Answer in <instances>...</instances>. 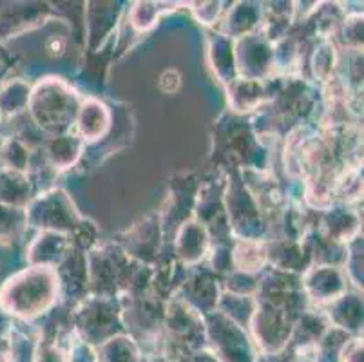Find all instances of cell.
Wrapping results in <instances>:
<instances>
[{"mask_svg":"<svg viewBox=\"0 0 364 362\" xmlns=\"http://www.w3.org/2000/svg\"><path fill=\"white\" fill-rule=\"evenodd\" d=\"M64 48H65V44H64V40L60 38V36H51V38L48 40V42H46V49H48L49 53H51V55H60L62 51H64Z\"/></svg>","mask_w":364,"mask_h":362,"instance_id":"7a4b0ae2","label":"cell"},{"mask_svg":"<svg viewBox=\"0 0 364 362\" xmlns=\"http://www.w3.org/2000/svg\"><path fill=\"white\" fill-rule=\"evenodd\" d=\"M180 82L181 78L180 75H178V71H174V69H167V71L160 76V82H158V84H160L161 91L171 95V92H174L178 87H180Z\"/></svg>","mask_w":364,"mask_h":362,"instance_id":"6da1fadb","label":"cell"}]
</instances>
